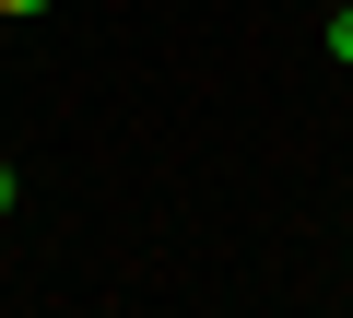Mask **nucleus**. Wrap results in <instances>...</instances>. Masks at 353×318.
Returning a JSON list of instances; mask_svg holds the SVG:
<instances>
[{"label":"nucleus","mask_w":353,"mask_h":318,"mask_svg":"<svg viewBox=\"0 0 353 318\" xmlns=\"http://www.w3.org/2000/svg\"><path fill=\"white\" fill-rule=\"evenodd\" d=\"M36 12H48V0H0V24H36Z\"/></svg>","instance_id":"nucleus-2"},{"label":"nucleus","mask_w":353,"mask_h":318,"mask_svg":"<svg viewBox=\"0 0 353 318\" xmlns=\"http://www.w3.org/2000/svg\"><path fill=\"white\" fill-rule=\"evenodd\" d=\"M330 59L353 71V0H341V12H330Z\"/></svg>","instance_id":"nucleus-1"},{"label":"nucleus","mask_w":353,"mask_h":318,"mask_svg":"<svg viewBox=\"0 0 353 318\" xmlns=\"http://www.w3.org/2000/svg\"><path fill=\"white\" fill-rule=\"evenodd\" d=\"M12 201H24V177H12V166H0V212H12Z\"/></svg>","instance_id":"nucleus-3"}]
</instances>
